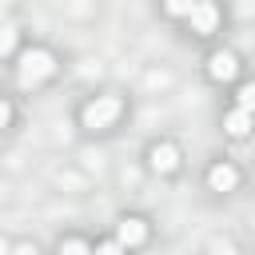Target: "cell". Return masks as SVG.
I'll return each mask as SVG.
<instances>
[{"label":"cell","instance_id":"obj_1","mask_svg":"<svg viewBox=\"0 0 255 255\" xmlns=\"http://www.w3.org/2000/svg\"><path fill=\"white\" fill-rule=\"evenodd\" d=\"M48 76H56V56H52L48 48H28V52H20V64H16L20 88H40Z\"/></svg>","mask_w":255,"mask_h":255},{"label":"cell","instance_id":"obj_2","mask_svg":"<svg viewBox=\"0 0 255 255\" xmlns=\"http://www.w3.org/2000/svg\"><path fill=\"white\" fill-rule=\"evenodd\" d=\"M124 112V104H120V96H96L88 108H84V128H92V131H100V128H108L116 116Z\"/></svg>","mask_w":255,"mask_h":255},{"label":"cell","instance_id":"obj_3","mask_svg":"<svg viewBox=\"0 0 255 255\" xmlns=\"http://www.w3.org/2000/svg\"><path fill=\"white\" fill-rule=\"evenodd\" d=\"M147 239V223L139 219V215H128V219H120V227H116V243L128 251V247H139Z\"/></svg>","mask_w":255,"mask_h":255},{"label":"cell","instance_id":"obj_4","mask_svg":"<svg viewBox=\"0 0 255 255\" xmlns=\"http://www.w3.org/2000/svg\"><path fill=\"white\" fill-rule=\"evenodd\" d=\"M187 20H191V28L199 32V36H211L215 32V20H219V8L215 4H191V12H187Z\"/></svg>","mask_w":255,"mask_h":255},{"label":"cell","instance_id":"obj_5","mask_svg":"<svg viewBox=\"0 0 255 255\" xmlns=\"http://www.w3.org/2000/svg\"><path fill=\"white\" fill-rule=\"evenodd\" d=\"M147 159H151V171H159V175H171V171L179 167V151H175V143H155V147L147 151Z\"/></svg>","mask_w":255,"mask_h":255},{"label":"cell","instance_id":"obj_6","mask_svg":"<svg viewBox=\"0 0 255 255\" xmlns=\"http://www.w3.org/2000/svg\"><path fill=\"white\" fill-rule=\"evenodd\" d=\"M235 72H239V60H235L231 52H215V56L207 60V76H211V80H231Z\"/></svg>","mask_w":255,"mask_h":255},{"label":"cell","instance_id":"obj_7","mask_svg":"<svg viewBox=\"0 0 255 255\" xmlns=\"http://www.w3.org/2000/svg\"><path fill=\"white\" fill-rule=\"evenodd\" d=\"M207 183H211L215 191H231V187L239 183V171H235L231 163H215V167L207 171Z\"/></svg>","mask_w":255,"mask_h":255},{"label":"cell","instance_id":"obj_8","mask_svg":"<svg viewBox=\"0 0 255 255\" xmlns=\"http://www.w3.org/2000/svg\"><path fill=\"white\" fill-rule=\"evenodd\" d=\"M223 128H227L231 135H247V131H251V112H239V108H235V112H227Z\"/></svg>","mask_w":255,"mask_h":255},{"label":"cell","instance_id":"obj_9","mask_svg":"<svg viewBox=\"0 0 255 255\" xmlns=\"http://www.w3.org/2000/svg\"><path fill=\"white\" fill-rule=\"evenodd\" d=\"M60 255H92V247L84 239H68V243H60Z\"/></svg>","mask_w":255,"mask_h":255},{"label":"cell","instance_id":"obj_10","mask_svg":"<svg viewBox=\"0 0 255 255\" xmlns=\"http://www.w3.org/2000/svg\"><path fill=\"white\" fill-rule=\"evenodd\" d=\"M16 48V28H0V56H8Z\"/></svg>","mask_w":255,"mask_h":255},{"label":"cell","instance_id":"obj_11","mask_svg":"<svg viewBox=\"0 0 255 255\" xmlns=\"http://www.w3.org/2000/svg\"><path fill=\"white\" fill-rule=\"evenodd\" d=\"M251 100H255V88L243 84V88H239V112H251Z\"/></svg>","mask_w":255,"mask_h":255},{"label":"cell","instance_id":"obj_12","mask_svg":"<svg viewBox=\"0 0 255 255\" xmlns=\"http://www.w3.org/2000/svg\"><path fill=\"white\" fill-rule=\"evenodd\" d=\"M92 255H124V247H120L116 239H108V243H100V247H96Z\"/></svg>","mask_w":255,"mask_h":255},{"label":"cell","instance_id":"obj_13","mask_svg":"<svg viewBox=\"0 0 255 255\" xmlns=\"http://www.w3.org/2000/svg\"><path fill=\"white\" fill-rule=\"evenodd\" d=\"M8 124H12V104L0 100V128H8Z\"/></svg>","mask_w":255,"mask_h":255},{"label":"cell","instance_id":"obj_14","mask_svg":"<svg viewBox=\"0 0 255 255\" xmlns=\"http://www.w3.org/2000/svg\"><path fill=\"white\" fill-rule=\"evenodd\" d=\"M191 4H167V16H187Z\"/></svg>","mask_w":255,"mask_h":255},{"label":"cell","instance_id":"obj_15","mask_svg":"<svg viewBox=\"0 0 255 255\" xmlns=\"http://www.w3.org/2000/svg\"><path fill=\"white\" fill-rule=\"evenodd\" d=\"M215 255H235V251H231V247H219V251H215Z\"/></svg>","mask_w":255,"mask_h":255}]
</instances>
